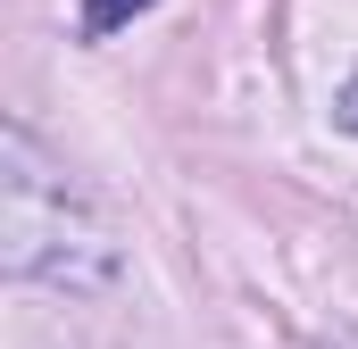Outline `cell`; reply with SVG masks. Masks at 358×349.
<instances>
[{
  "label": "cell",
  "mask_w": 358,
  "mask_h": 349,
  "mask_svg": "<svg viewBox=\"0 0 358 349\" xmlns=\"http://www.w3.org/2000/svg\"><path fill=\"white\" fill-rule=\"evenodd\" d=\"M334 117H342V125H350V133H358V75H350V84H342V91H334Z\"/></svg>",
  "instance_id": "3957f363"
},
{
  "label": "cell",
  "mask_w": 358,
  "mask_h": 349,
  "mask_svg": "<svg viewBox=\"0 0 358 349\" xmlns=\"http://www.w3.org/2000/svg\"><path fill=\"white\" fill-rule=\"evenodd\" d=\"M150 0H84V34H117V25H134Z\"/></svg>",
  "instance_id": "7a4b0ae2"
},
{
  "label": "cell",
  "mask_w": 358,
  "mask_h": 349,
  "mask_svg": "<svg viewBox=\"0 0 358 349\" xmlns=\"http://www.w3.org/2000/svg\"><path fill=\"white\" fill-rule=\"evenodd\" d=\"M8 274L59 283V291L117 283V250L92 225H76L67 183H50V174L34 167V142L25 133H8Z\"/></svg>",
  "instance_id": "6da1fadb"
}]
</instances>
